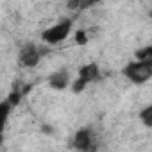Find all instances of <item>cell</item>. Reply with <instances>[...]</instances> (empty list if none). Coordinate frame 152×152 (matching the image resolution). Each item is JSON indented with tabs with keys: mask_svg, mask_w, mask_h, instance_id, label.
<instances>
[{
	"mask_svg": "<svg viewBox=\"0 0 152 152\" xmlns=\"http://www.w3.org/2000/svg\"><path fill=\"white\" fill-rule=\"evenodd\" d=\"M125 77L134 84H143L152 77V59L148 61H132L124 70Z\"/></svg>",
	"mask_w": 152,
	"mask_h": 152,
	"instance_id": "6da1fadb",
	"label": "cell"
},
{
	"mask_svg": "<svg viewBox=\"0 0 152 152\" xmlns=\"http://www.w3.org/2000/svg\"><path fill=\"white\" fill-rule=\"evenodd\" d=\"M70 31H72V20H61L59 23L52 25L50 29H45L41 32V39L47 45H56V43H61L63 39H66Z\"/></svg>",
	"mask_w": 152,
	"mask_h": 152,
	"instance_id": "7a4b0ae2",
	"label": "cell"
},
{
	"mask_svg": "<svg viewBox=\"0 0 152 152\" xmlns=\"http://www.w3.org/2000/svg\"><path fill=\"white\" fill-rule=\"evenodd\" d=\"M39 59H41V50L36 45H32V43L25 45L22 48V52H20V63L25 68H34L39 63Z\"/></svg>",
	"mask_w": 152,
	"mask_h": 152,
	"instance_id": "3957f363",
	"label": "cell"
},
{
	"mask_svg": "<svg viewBox=\"0 0 152 152\" xmlns=\"http://www.w3.org/2000/svg\"><path fill=\"white\" fill-rule=\"evenodd\" d=\"M73 147L81 152H95V143L91 138V132L88 129H79L73 138Z\"/></svg>",
	"mask_w": 152,
	"mask_h": 152,
	"instance_id": "277c9868",
	"label": "cell"
},
{
	"mask_svg": "<svg viewBox=\"0 0 152 152\" xmlns=\"http://www.w3.org/2000/svg\"><path fill=\"white\" fill-rule=\"evenodd\" d=\"M48 84L54 88V90H64L68 84H70V73L61 70V72H56L48 77Z\"/></svg>",
	"mask_w": 152,
	"mask_h": 152,
	"instance_id": "5b68a950",
	"label": "cell"
},
{
	"mask_svg": "<svg viewBox=\"0 0 152 152\" xmlns=\"http://www.w3.org/2000/svg\"><path fill=\"white\" fill-rule=\"evenodd\" d=\"M79 77H81V79H84L86 83L95 81V79L99 77V66H97L95 63H90V64L83 66V68L79 70Z\"/></svg>",
	"mask_w": 152,
	"mask_h": 152,
	"instance_id": "8992f818",
	"label": "cell"
},
{
	"mask_svg": "<svg viewBox=\"0 0 152 152\" xmlns=\"http://www.w3.org/2000/svg\"><path fill=\"white\" fill-rule=\"evenodd\" d=\"M9 111H11V106L6 102H0V132L4 131V125L7 122V116H9Z\"/></svg>",
	"mask_w": 152,
	"mask_h": 152,
	"instance_id": "52a82bcc",
	"label": "cell"
},
{
	"mask_svg": "<svg viewBox=\"0 0 152 152\" xmlns=\"http://www.w3.org/2000/svg\"><path fill=\"white\" fill-rule=\"evenodd\" d=\"M141 122L145 124V127H152V106H147L141 113H140Z\"/></svg>",
	"mask_w": 152,
	"mask_h": 152,
	"instance_id": "ba28073f",
	"label": "cell"
},
{
	"mask_svg": "<svg viewBox=\"0 0 152 152\" xmlns=\"http://www.w3.org/2000/svg\"><path fill=\"white\" fill-rule=\"evenodd\" d=\"M152 59V47H145L136 52V61H148Z\"/></svg>",
	"mask_w": 152,
	"mask_h": 152,
	"instance_id": "9c48e42d",
	"label": "cell"
},
{
	"mask_svg": "<svg viewBox=\"0 0 152 152\" xmlns=\"http://www.w3.org/2000/svg\"><path fill=\"white\" fill-rule=\"evenodd\" d=\"M86 84H88V83H86L84 79L79 77L77 81H73V84H72V91H73V93H81V91L86 90Z\"/></svg>",
	"mask_w": 152,
	"mask_h": 152,
	"instance_id": "30bf717a",
	"label": "cell"
},
{
	"mask_svg": "<svg viewBox=\"0 0 152 152\" xmlns=\"http://www.w3.org/2000/svg\"><path fill=\"white\" fill-rule=\"evenodd\" d=\"M20 99H22V93H20V91H13V93L7 97V104H9L11 107H15V106H18Z\"/></svg>",
	"mask_w": 152,
	"mask_h": 152,
	"instance_id": "8fae6325",
	"label": "cell"
},
{
	"mask_svg": "<svg viewBox=\"0 0 152 152\" xmlns=\"http://www.w3.org/2000/svg\"><path fill=\"white\" fill-rule=\"evenodd\" d=\"M75 41H77L79 45H86L88 43V36L84 31H77V34H75Z\"/></svg>",
	"mask_w": 152,
	"mask_h": 152,
	"instance_id": "7c38bea8",
	"label": "cell"
},
{
	"mask_svg": "<svg viewBox=\"0 0 152 152\" xmlns=\"http://www.w3.org/2000/svg\"><path fill=\"white\" fill-rule=\"evenodd\" d=\"M68 9H81V0H72V2L66 4Z\"/></svg>",
	"mask_w": 152,
	"mask_h": 152,
	"instance_id": "4fadbf2b",
	"label": "cell"
},
{
	"mask_svg": "<svg viewBox=\"0 0 152 152\" xmlns=\"http://www.w3.org/2000/svg\"><path fill=\"white\" fill-rule=\"evenodd\" d=\"M2 141H4V134L0 132V145H2Z\"/></svg>",
	"mask_w": 152,
	"mask_h": 152,
	"instance_id": "5bb4252c",
	"label": "cell"
}]
</instances>
